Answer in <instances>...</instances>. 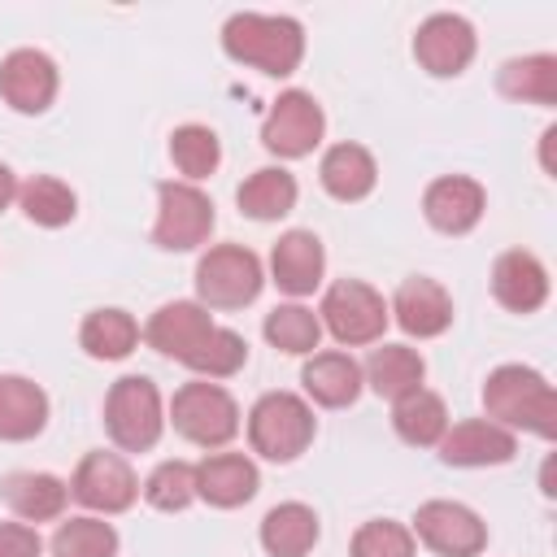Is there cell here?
<instances>
[{
	"label": "cell",
	"instance_id": "6da1fadb",
	"mask_svg": "<svg viewBox=\"0 0 557 557\" xmlns=\"http://www.w3.org/2000/svg\"><path fill=\"white\" fill-rule=\"evenodd\" d=\"M222 48L239 65L287 78L305 57V30L296 17L283 13H231L222 26Z\"/></svg>",
	"mask_w": 557,
	"mask_h": 557
},
{
	"label": "cell",
	"instance_id": "7a4b0ae2",
	"mask_svg": "<svg viewBox=\"0 0 557 557\" xmlns=\"http://www.w3.org/2000/svg\"><path fill=\"white\" fill-rule=\"evenodd\" d=\"M483 409L505 431L522 426L540 440L557 435V396L548 379L531 366H496L483 383Z\"/></svg>",
	"mask_w": 557,
	"mask_h": 557
},
{
	"label": "cell",
	"instance_id": "3957f363",
	"mask_svg": "<svg viewBox=\"0 0 557 557\" xmlns=\"http://www.w3.org/2000/svg\"><path fill=\"white\" fill-rule=\"evenodd\" d=\"M104 431L122 453H148L165 431L161 392L148 374H122L104 396Z\"/></svg>",
	"mask_w": 557,
	"mask_h": 557
},
{
	"label": "cell",
	"instance_id": "277c9868",
	"mask_svg": "<svg viewBox=\"0 0 557 557\" xmlns=\"http://www.w3.org/2000/svg\"><path fill=\"white\" fill-rule=\"evenodd\" d=\"M313 431H318L313 409L296 392H265L248 409V444L265 461H278V466L296 461L313 444Z\"/></svg>",
	"mask_w": 557,
	"mask_h": 557
},
{
	"label": "cell",
	"instance_id": "5b68a950",
	"mask_svg": "<svg viewBox=\"0 0 557 557\" xmlns=\"http://www.w3.org/2000/svg\"><path fill=\"white\" fill-rule=\"evenodd\" d=\"M170 422L183 440H191L200 448H222L239 435V405L222 383L196 379V383H183L174 392Z\"/></svg>",
	"mask_w": 557,
	"mask_h": 557
},
{
	"label": "cell",
	"instance_id": "8992f818",
	"mask_svg": "<svg viewBox=\"0 0 557 557\" xmlns=\"http://www.w3.org/2000/svg\"><path fill=\"white\" fill-rule=\"evenodd\" d=\"M261 283V257L244 244H218L196 261V296L205 309H244L257 300Z\"/></svg>",
	"mask_w": 557,
	"mask_h": 557
},
{
	"label": "cell",
	"instance_id": "52a82bcc",
	"mask_svg": "<svg viewBox=\"0 0 557 557\" xmlns=\"http://www.w3.org/2000/svg\"><path fill=\"white\" fill-rule=\"evenodd\" d=\"M387 300L361 283V278H339L326 287L322 296V309H318V322L344 344V348H357V344H374L383 339L387 331Z\"/></svg>",
	"mask_w": 557,
	"mask_h": 557
},
{
	"label": "cell",
	"instance_id": "ba28073f",
	"mask_svg": "<svg viewBox=\"0 0 557 557\" xmlns=\"http://www.w3.org/2000/svg\"><path fill=\"white\" fill-rule=\"evenodd\" d=\"M213 231V200L196 183H157V222L152 244L165 252H191Z\"/></svg>",
	"mask_w": 557,
	"mask_h": 557
},
{
	"label": "cell",
	"instance_id": "9c48e42d",
	"mask_svg": "<svg viewBox=\"0 0 557 557\" xmlns=\"http://www.w3.org/2000/svg\"><path fill=\"white\" fill-rule=\"evenodd\" d=\"M413 535L435 557H479L487 548L483 518L461 500H426L413 513Z\"/></svg>",
	"mask_w": 557,
	"mask_h": 557
},
{
	"label": "cell",
	"instance_id": "30bf717a",
	"mask_svg": "<svg viewBox=\"0 0 557 557\" xmlns=\"http://www.w3.org/2000/svg\"><path fill=\"white\" fill-rule=\"evenodd\" d=\"M322 131H326V117H322V104L309 96V91H283L265 122H261V144L274 152V157H309L318 144H322Z\"/></svg>",
	"mask_w": 557,
	"mask_h": 557
},
{
	"label": "cell",
	"instance_id": "8fae6325",
	"mask_svg": "<svg viewBox=\"0 0 557 557\" xmlns=\"http://www.w3.org/2000/svg\"><path fill=\"white\" fill-rule=\"evenodd\" d=\"M70 496L96 513H122L139 496V479L122 453H87L70 479Z\"/></svg>",
	"mask_w": 557,
	"mask_h": 557
},
{
	"label": "cell",
	"instance_id": "7c38bea8",
	"mask_svg": "<svg viewBox=\"0 0 557 557\" xmlns=\"http://www.w3.org/2000/svg\"><path fill=\"white\" fill-rule=\"evenodd\" d=\"M413 57L435 78H457L474 61V26L461 13H431L413 35Z\"/></svg>",
	"mask_w": 557,
	"mask_h": 557
},
{
	"label": "cell",
	"instance_id": "4fadbf2b",
	"mask_svg": "<svg viewBox=\"0 0 557 557\" xmlns=\"http://www.w3.org/2000/svg\"><path fill=\"white\" fill-rule=\"evenodd\" d=\"M57 65L39 48H13L0 61V96L17 113H44L57 100Z\"/></svg>",
	"mask_w": 557,
	"mask_h": 557
},
{
	"label": "cell",
	"instance_id": "5bb4252c",
	"mask_svg": "<svg viewBox=\"0 0 557 557\" xmlns=\"http://www.w3.org/2000/svg\"><path fill=\"white\" fill-rule=\"evenodd\" d=\"M435 448H440L444 466L474 470V466H505V461H513L518 440H513V431L496 426L492 418H466V422L448 426Z\"/></svg>",
	"mask_w": 557,
	"mask_h": 557
},
{
	"label": "cell",
	"instance_id": "9a60e30c",
	"mask_svg": "<svg viewBox=\"0 0 557 557\" xmlns=\"http://www.w3.org/2000/svg\"><path fill=\"white\" fill-rule=\"evenodd\" d=\"M387 313L396 318V326H400L405 335H413V339H435V335H444V331L453 326V296H448L435 278L413 274V278H405V283L396 287Z\"/></svg>",
	"mask_w": 557,
	"mask_h": 557
},
{
	"label": "cell",
	"instance_id": "2e32d148",
	"mask_svg": "<svg viewBox=\"0 0 557 557\" xmlns=\"http://www.w3.org/2000/svg\"><path fill=\"white\" fill-rule=\"evenodd\" d=\"M483 209H487V196H483V187H479L474 178H466V174H444V178H435V183L426 187V196H422L426 222H431L435 231H444V235H466V231H474L479 218H483Z\"/></svg>",
	"mask_w": 557,
	"mask_h": 557
},
{
	"label": "cell",
	"instance_id": "e0dca14e",
	"mask_svg": "<svg viewBox=\"0 0 557 557\" xmlns=\"http://www.w3.org/2000/svg\"><path fill=\"white\" fill-rule=\"evenodd\" d=\"M209 331H213V318H209V309H205L200 300H170V305H161V309L148 318L144 339H148V348H157L161 357L187 361V357L196 352V344H200Z\"/></svg>",
	"mask_w": 557,
	"mask_h": 557
},
{
	"label": "cell",
	"instance_id": "ac0fdd59",
	"mask_svg": "<svg viewBox=\"0 0 557 557\" xmlns=\"http://www.w3.org/2000/svg\"><path fill=\"white\" fill-rule=\"evenodd\" d=\"M492 296L509 309V313H535L548 300V270L535 252L527 248H509L496 257L492 265Z\"/></svg>",
	"mask_w": 557,
	"mask_h": 557
},
{
	"label": "cell",
	"instance_id": "d6986e66",
	"mask_svg": "<svg viewBox=\"0 0 557 557\" xmlns=\"http://www.w3.org/2000/svg\"><path fill=\"white\" fill-rule=\"evenodd\" d=\"M257 487H261V474L244 453H209L205 461H196V496L209 500L213 509L248 505Z\"/></svg>",
	"mask_w": 557,
	"mask_h": 557
},
{
	"label": "cell",
	"instance_id": "ffe728a7",
	"mask_svg": "<svg viewBox=\"0 0 557 557\" xmlns=\"http://www.w3.org/2000/svg\"><path fill=\"white\" fill-rule=\"evenodd\" d=\"M322 270H326V252L313 231H287L270 248V278L287 296H309L322 283Z\"/></svg>",
	"mask_w": 557,
	"mask_h": 557
},
{
	"label": "cell",
	"instance_id": "44dd1931",
	"mask_svg": "<svg viewBox=\"0 0 557 557\" xmlns=\"http://www.w3.org/2000/svg\"><path fill=\"white\" fill-rule=\"evenodd\" d=\"M0 496L22 522H52L65 513L70 487L48 470H13L0 479Z\"/></svg>",
	"mask_w": 557,
	"mask_h": 557
},
{
	"label": "cell",
	"instance_id": "7402d4cb",
	"mask_svg": "<svg viewBox=\"0 0 557 557\" xmlns=\"http://www.w3.org/2000/svg\"><path fill=\"white\" fill-rule=\"evenodd\" d=\"M318 178L326 187V196L352 205V200H366L379 183V165L370 157V148L361 144H331L318 161Z\"/></svg>",
	"mask_w": 557,
	"mask_h": 557
},
{
	"label": "cell",
	"instance_id": "603a6c76",
	"mask_svg": "<svg viewBox=\"0 0 557 557\" xmlns=\"http://www.w3.org/2000/svg\"><path fill=\"white\" fill-rule=\"evenodd\" d=\"M300 383H305V396L322 409H344L361 396V366L348 357V352H313L300 370Z\"/></svg>",
	"mask_w": 557,
	"mask_h": 557
},
{
	"label": "cell",
	"instance_id": "cb8c5ba5",
	"mask_svg": "<svg viewBox=\"0 0 557 557\" xmlns=\"http://www.w3.org/2000/svg\"><path fill=\"white\" fill-rule=\"evenodd\" d=\"M48 426V396L22 374H0V440L22 444Z\"/></svg>",
	"mask_w": 557,
	"mask_h": 557
},
{
	"label": "cell",
	"instance_id": "d4e9b609",
	"mask_svg": "<svg viewBox=\"0 0 557 557\" xmlns=\"http://www.w3.org/2000/svg\"><path fill=\"white\" fill-rule=\"evenodd\" d=\"M361 379H366L379 396L400 400V396H409V392L422 387V379H426V361H422V352H413L409 344H383V348L370 352Z\"/></svg>",
	"mask_w": 557,
	"mask_h": 557
},
{
	"label": "cell",
	"instance_id": "484cf974",
	"mask_svg": "<svg viewBox=\"0 0 557 557\" xmlns=\"http://www.w3.org/2000/svg\"><path fill=\"white\" fill-rule=\"evenodd\" d=\"M318 544V513L300 500H283L261 518V548L270 557H305Z\"/></svg>",
	"mask_w": 557,
	"mask_h": 557
},
{
	"label": "cell",
	"instance_id": "4316f807",
	"mask_svg": "<svg viewBox=\"0 0 557 557\" xmlns=\"http://www.w3.org/2000/svg\"><path fill=\"white\" fill-rule=\"evenodd\" d=\"M296 196H300V187H296V178H292L283 165L252 170V174L239 183V191H235L239 213H248V218H257V222L287 218V213L296 209Z\"/></svg>",
	"mask_w": 557,
	"mask_h": 557
},
{
	"label": "cell",
	"instance_id": "83f0119b",
	"mask_svg": "<svg viewBox=\"0 0 557 557\" xmlns=\"http://www.w3.org/2000/svg\"><path fill=\"white\" fill-rule=\"evenodd\" d=\"M392 426H396V435H400L405 444H413V448H435V444L444 440V431H448V409H444V400H440L435 392L418 387V392L392 400Z\"/></svg>",
	"mask_w": 557,
	"mask_h": 557
},
{
	"label": "cell",
	"instance_id": "f1b7e54d",
	"mask_svg": "<svg viewBox=\"0 0 557 557\" xmlns=\"http://www.w3.org/2000/svg\"><path fill=\"white\" fill-rule=\"evenodd\" d=\"M500 91L509 100H527V104H557V57L553 52H531V57H513L500 65Z\"/></svg>",
	"mask_w": 557,
	"mask_h": 557
},
{
	"label": "cell",
	"instance_id": "f546056e",
	"mask_svg": "<svg viewBox=\"0 0 557 557\" xmlns=\"http://www.w3.org/2000/svg\"><path fill=\"white\" fill-rule=\"evenodd\" d=\"M78 344L96 361H122L139 344V322L126 309H91L78 326Z\"/></svg>",
	"mask_w": 557,
	"mask_h": 557
},
{
	"label": "cell",
	"instance_id": "4dcf8cb0",
	"mask_svg": "<svg viewBox=\"0 0 557 557\" xmlns=\"http://www.w3.org/2000/svg\"><path fill=\"white\" fill-rule=\"evenodd\" d=\"M17 205L35 226H65L78 213V196L70 191V183L52 178V174H35L17 187Z\"/></svg>",
	"mask_w": 557,
	"mask_h": 557
},
{
	"label": "cell",
	"instance_id": "1f68e13d",
	"mask_svg": "<svg viewBox=\"0 0 557 557\" xmlns=\"http://www.w3.org/2000/svg\"><path fill=\"white\" fill-rule=\"evenodd\" d=\"M265 339L278 348V352H292V357H305V352H313L318 348V339H322V322H318V313L313 309H305V305H274L270 313H265Z\"/></svg>",
	"mask_w": 557,
	"mask_h": 557
},
{
	"label": "cell",
	"instance_id": "d6a6232c",
	"mask_svg": "<svg viewBox=\"0 0 557 557\" xmlns=\"http://www.w3.org/2000/svg\"><path fill=\"white\" fill-rule=\"evenodd\" d=\"M170 161L178 165L183 183H196V178H209V174L218 170L222 144H218V135H213L209 126L187 122V126H178V131L170 135Z\"/></svg>",
	"mask_w": 557,
	"mask_h": 557
},
{
	"label": "cell",
	"instance_id": "836d02e7",
	"mask_svg": "<svg viewBox=\"0 0 557 557\" xmlns=\"http://www.w3.org/2000/svg\"><path fill=\"white\" fill-rule=\"evenodd\" d=\"M52 557H117V531L91 513L65 518L52 531Z\"/></svg>",
	"mask_w": 557,
	"mask_h": 557
},
{
	"label": "cell",
	"instance_id": "e575fe53",
	"mask_svg": "<svg viewBox=\"0 0 557 557\" xmlns=\"http://www.w3.org/2000/svg\"><path fill=\"white\" fill-rule=\"evenodd\" d=\"M244 361H248L244 335H235V331H226V326H213V331L196 344V352H191L183 366L196 370L200 379H231V374L244 370Z\"/></svg>",
	"mask_w": 557,
	"mask_h": 557
},
{
	"label": "cell",
	"instance_id": "d590c367",
	"mask_svg": "<svg viewBox=\"0 0 557 557\" xmlns=\"http://www.w3.org/2000/svg\"><path fill=\"white\" fill-rule=\"evenodd\" d=\"M144 500L161 513H178L196 500V466L187 461H161L148 479H144Z\"/></svg>",
	"mask_w": 557,
	"mask_h": 557
},
{
	"label": "cell",
	"instance_id": "8d00e7d4",
	"mask_svg": "<svg viewBox=\"0 0 557 557\" xmlns=\"http://www.w3.org/2000/svg\"><path fill=\"white\" fill-rule=\"evenodd\" d=\"M348 553L352 557H413V531L392 518H374V522L357 527Z\"/></svg>",
	"mask_w": 557,
	"mask_h": 557
},
{
	"label": "cell",
	"instance_id": "74e56055",
	"mask_svg": "<svg viewBox=\"0 0 557 557\" xmlns=\"http://www.w3.org/2000/svg\"><path fill=\"white\" fill-rule=\"evenodd\" d=\"M44 540L30 522H0V557H39Z\"/></svg>",
	"mask_w": 557,
	"mask_h": 557
},
{
	"label": "cell",
	"instance_id": "f35d334b",
	"mask_svg": "<svg viewBox=\"0 0 557 557\" xmlns=\"http://www.w3.org/2000/svg\"><path fill=\"white\" fill-rule=\"evenodd\" d=\"M13 200H17V178H13V170L0 161V213H4Z\"/></svg>",
	"mask_w": 557,
	"mask_h": 557
},
{
	"label": "cell",
	"instance_id": "ab89813d",
	"mask_svg": "<svg viewBox=\"0 0 557 557\" xmlns=\"http://www.w3.org/2000/svg\"><path fill=\"white\" fill-rule=\"evenodd\" d=\"M553 139H557V131L548 126V131H544V170H548V174H553Z\"/></svg>",
	"mask_w": 557,
	"mask_h": 557
}]
</instances>
